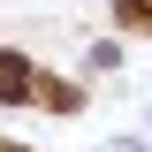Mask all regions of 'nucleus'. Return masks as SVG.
I'll use <instances>...</instances> for the list:
<instances>
[{
  "instance_id": "f257e3e1",
  "label": "nucleus",
  "mask_w": 152,
  "mask_h": 152,
  "mask_svg": "<svg viewBox=\"0 0 152 152\" xmlns=\"http://www.w3.org/2000/svg\"><path fill=\"white\" fill-rule=\"evenodd\" d=\"M0 99H31V69L15 53H0Z\"/></svg>"
},
{
  "instance_id": "f03ea898",
  "label": "nucleus",
  "mask_w": 152,
  "mask_h": 152,
  "mask_svg": "<svg viewBox=\"0 0 152 152\" xmlns=\"http://www.w3.org/2000/svg\"><path fill=\"white\" fill-rule=\"evenodd\" d=\"M122 15H129V23H152V0H122Z\"/></svg>"
}]
</instances>
